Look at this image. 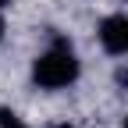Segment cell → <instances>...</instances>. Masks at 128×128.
<instances>
[{
    "mask_svg": "<svg viewBox=\"0 0 128 128\" xmlns=\"http://www.w3.org/2000/svg\"><path fill=\"white\" fill-rule=\"evenodd\" d=\"M82 75V60H78L71 39L54 36L43 50L32 57V86L43 89V92H60V89H71Z\"/></svg>",
    "mask_w": 128,
    "mask_h": 128,
    "instance_id": "1",
    "label": "cell"
},
{
    "mask_svg": "<svg viewBox=\"0 0 128 128\" xmlns=\"http://www.w3.org/2000/svg\"><path fill=\"white\" fill-rule=\"evenodd\" d=\"M96 39H100L103 54H110V57H128V14H124V11H114V14H107V18H100V25H96Z\"/></svg>",
    "mask_w": 128,
    "mask_h": 128,
    "instance_id": "2",
    "label": "cell"
},
{
    "mask_svg": "<svg viewBox=\"0 0 128 128\" xmlns=\"http://www.w3.org/2000/svg\"><path fill=\"white\" fill-rule=\"evenodd\" d=\"M0 128H28V124H25V118H22V114H14V110L0 107Z\"/></svg>",
    "mask_w": 128,
    "mask_h": 128,
    "instance_id": "3",
    "label": "cell"
},
{
    "mask_svg": "<svg viewBox=\"0 0 128 128\" xmlns=\"http://www.w3.org/2000/svg\"><path fill=\"white\" fill-rule=\"evenodd\" d=\"M4 32H7V22H4V7H0V43H4Z\"/></svg>",
    "mask_w": 128,
    "mask_h": 128,
    "instance_id": "4",
    "label": "cell"
},
{
    "mask_svg": "<svg viewBox=\"0 0 128 128\" xmlns=\"http://www.w3.org/2000/svg\"><path fill=\"white\" fill-rule=\"evenodd\" d=\"M54 128H82V124H71V121H60V124H54Z\"/></svg>",
    "mask_w": 128,
    "mask_h": 128,
    "instance_id": "5",
    "label": "cell"
},
{
    "mask_svg": "<svg viewBox=\"0 0 128 128\" xmlns=\"http://www.w3.org/2000/svg\"><path fill=\"white\" fill-rule=\"evenodd\" d=\"M7 4H11V0H0V7H7Z\"/></svg>",
    "mask_w": 128,
    "mask_h": 128,
    "instance_id": "6",
    "label": "cell"
},
{
    "mask_svg": "<svg viewBox=\"0 0 128 128\" xmlns=\"http://www.w3.org/2000/svg\"><path fill=\"white\" fill-rule=\"evenodd\" d=\"M121 128H128V114H124V124H121Z\"/></svg>",
    "mask_w": 128,
    "mask_h": 128,
    "instance_id": "7",
    "label": "cell"
}]
</instances>
